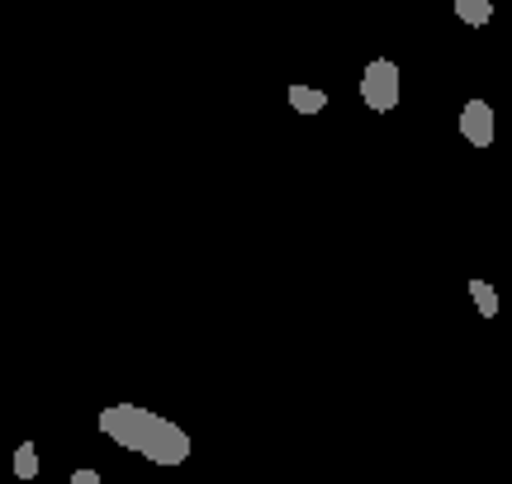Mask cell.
<instances>
[{
	"mask_svg": "<svg viewBox=\"0 0 512 484\" xmlns=\"http://www.w3.org/2000/svg\"><path fill=\"white\" fill-rule=\"evenodd\" d=\"M100 432L114 447L138 451L152 466H185L190 461V432L162 413H147L138 404H110L100 413Z\"/></svg>",
	"mask_w": 512,
	"mask_h": 484,
	"instance_id": "6da1fadb",
	"label": "cell"
},
{
	"mask_svg": "<svg viewBox=\"0 0 512 484\" xmlns=\"http://www.w3.org/2000/svg\"><path fill=\"white\" fill-rule=\"evenodd\" d=\"M361 100H366V110L375 114H394L399 110V95H403V81H399V62L394 57H375L366 72H361Z\"/></svg>",
	"mask_w": 512,
	"mask_h": 484,
	"instance_id": "7a4b0ae2",
	"label": "cell"
},
{
	"mask_svg": "<svg viewBox=\"0 0 512 484\" xmlns=\"http://www.w3.org/2000/svg\"><path fill=\"white\" fill-rule=\"evenodd\" d=\"M460 138L470 148H489L494 143V105L489 100H465V110H460Z\"/></svg>",
	"mask_w": 512,
	"mask_h": 484,
	"instance_id": "3957f363",
	"label": "cell"
},
{
	"mask_svg": "<svg viewBox=\"0 0 512 484\" xmlns=\"http://www.w3.org/2000/svg\"><path fill=\"white\" fill-rule=\"evenodd\" d=\"M290 110H294V114H318V110H328V91H318V86H290Z\"/></svg>",
	"mask_w": 512,
	"mask_h": 484,
	"instance_id": "277c9868",
	"label": "cell"
},
{
	"mask_svg": "<svg viewBox=\"0 0 512 484\" xmlns=\"http://www.w3.org/2000/svg\"><path fill=\"white\" fill-rule=\"evenodd\" d=\"M456 19L470 24V29H484V24L494 19V5H489V0H456Z\"/></svg>",
	"mask_w": 512,
	"mask_h": 484,
	"instance_id": "5b68a950",
	"label": "cell"
},
{
	"mask_svg": "<svg viewBox=\"0 0 512 484\" xmlns=\"http://www.w3.org/2000/svg\"><path fill=\"white\" fill-rule=\"evenodd\" d=\"M470 299H475V309H479L484 318L498 314V290L489 285V280H470Z\"/></svg>",
	"mask_w": 512,
	"mask_h": 484,
	"instance_id": "8992f818",
	"label": "cell"
},
{
	"mask_svg": "<svg viewBox=\"0 0 512 484\" xmlns=\"http://www.w3.org/2000/svg\"><path fill=\"white\" fill-rule=\"evenodd\" d=\"M15 475L19 480H38V447L34 442H19L15 447Z\"/></svg>",
	"mask_w": 512,
	"mask_h": 484,
	"instance_id": "52a82bcc",
	"label": "cell"
},
{
	"mask_svg": "<svg viewBox=\"0 0 512 484\" xmlns=\"http://www.w3.org/2000/svg\"><path fill=\"white\" fill-rule=\"evenodd\" d=\"M72 484H105L95 470H72Z\"/></svg>",
	"mask_w": 512,
	"mask_h": 484,
	"instance_id": "ba28073f",
	"label": "cell"
}]
</instances>
